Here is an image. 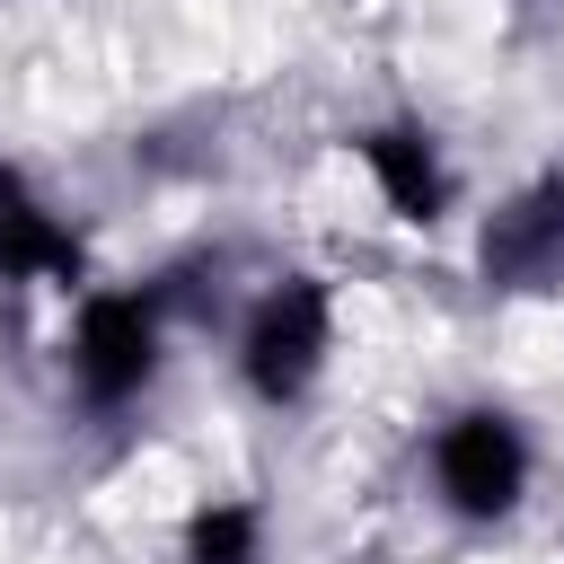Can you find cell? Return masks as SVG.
Instances as JSON below:
<instances>
[{"label": "cell", "mask_w": 564, "mask_h": 564, "mask_svg": "<svg viewBox=\"0 0 564 564\" xmlns=\"http://www.w3.org/2000/svg\"><path fill=\"white\" fill-rule=\"evenodd\" d=\"M159 564H273V511L256 494H203Z\"/></svg>", "instance_id": "cell-7"}, {"label": "cell", "mask_w": 564, "mask_h": 564, "mask_svg": "<svg viewBox=\"0 0 564 564\" xmlns=\"http://www.w3.org/2000/svg\"><path fill=\"white\" fill-rule=\"evenodd\" d=\"M97 282V247L79 229V212L26 167L0 150V291H44V300H70Z\"/></svg>", "instance_id": "cell-6"}, {"label": "cell", "mask_w": 564, "mask_h": 564, "mask_svg": "<svg viewBox=\"0 0 564 564\" xmlns=\"http://www.w3.org/2000/svg\"><path fill=\"white\" fill-rule=\"evenodd\" d=\"M53 361H62V397L79 414H97V423L150 405L159 379H167V361H176L167 291L159 282H132V273H97L88 291L62 300Z\"/></svg>", "instance_id": "cell-1"}, {"label": "cell", "mask_w": 564, "mask_h": 564, "mask_svg": "<svg viewBox=\"0 0 564 564\" xmlns=\"http://www.w3.org/2000/svg\"><path fill=\"white\" fill-rule=\"evenodd\" d=\"M344 159L361 167L370 212H379V220H397V229H449V220L467 212V176H458L449 141H441L414 106L370 115V123L344 141Z\"/></svg>", "instance_id": "cell-4"}, {"label": "cell", "mask_w": 564, "mask_h": 564, "mask_svg": "<svg viewBox=\"0 0 564 564\" xmlns=\"http://www.w3.org/2000/svg\"><path fill=\"white\" fill-rule=\"evenodd\" d=\"M538 432H529V414H511L502 397H458V405H441L432 423H423V441H414V476H423V502L449 520V529H467V538H494V529H511L520 511H529V494H538Z\"/></svg>", "instance_id": "cell-2"}, {"label": "cell", "mask_w": 564, "mask_h": 564, "mask_svg": "<svg viewBox=\"0 0 564 564\" xmlns=\"http://www.w3.org/2000/svg\"><path fill=\"white\" fill-rule=\"evenodd\" d=\"M344 361V291L326 273H264L229 317V379L256 414H300Z\"/></svg>", "instance_id": "cell-3"}, {"label": "cell", "mask_w": 564, "mask_h": 564, "mask_svg": "<svg viewBox=\"0 0 564 564\" xmlns=\"http://www.w3.org/2000/svg\"><path fill=\"white\" fill-rule=\"evenodd\" d=\"M467 264L494 300H555L564 291V167H529L467 220Z\"/></svg>", "instance_id": "cell-5"}]
</instances>
